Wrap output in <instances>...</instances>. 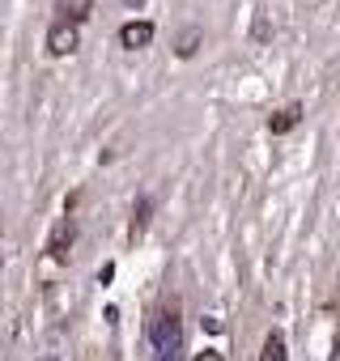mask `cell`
<instances>
[{
  "mask_svg": "<svg viewBox=\"0 0 340 361\" xmlns=\"http://www.w3.org/2000/svg\"><path fill=\"white\" fill-rule=\"evenodd\" d=\"M149 340H153L158 361H179L183 327H179V315H175V310H166V315H158V319H153V327H149Z\"/></svg>",
  "mask_w": 340,
  "mask_h": 361,
  "instance_id": "obj_1",
  "label": "cell"
},
{
  "mask_svg": "<svg viewBox=\"0 0 340 361\" xmlns=\"http://www.w3.org/2000/svg\"><path fill=\"white\" fill-rule=\"evenodd\" d=\"M77 43H81V34H77L72 21H52V30H47V52L52 56H72Z\"/></svg>",
  "mask_w": 340,
  "mask_h": 361,
  "instance_id": "obj_2",
  "label": "cell"
},
{
  "mask_svg": "<svg viewBox=\"0 0 340 361\" xmlns=\"http://www.w3.org/2000/svg\"><path fill=\"white\" fill-rule=\"evenodd\" d=\"M149 43H153V21L136 17V21L119 26V47H124V52H140V47H149Z\"/></svg>",
  "mask_w": 340,
  "mask_h": 361,
  "instance_id": "obj_3",
  "label": "cell"
},
{
  "mask_svg": "<svg viewBox=\"0 0 340 361\" xmlns=\"http://www.w3.org/2000/svg\"><path fill=\"white\" fill-rule=\"evenodd\" d=\"M298 124H302V102H289V107L273 111V119H268V132H273V136H285V132H294Z\"/></svg>",
  "mask_w": 340,
  "mask_h": 361,
  "instance_id": "obj_4",
  "label": "cell"
},
{
  "mask_svg": "<svg viewBox=\"0 0 340 361\" xmlns=\"http://www.w3.org/2000/svg\"><path fill=\"white\" fill-rule=\"evenodd\" d=\"M94 13V0H56V21H85Z\"/></svg>",
  "mask_w": 340,
  "mask_h": 361,
  "instance_id": "obj_5",
  "label": "cell"
},
{
  "mask_svg": "<svg viewBox=\"0 0 340 361\" xmlns=\"http://www.w3.org/2000/svg\"><path fill=\"white\" fill-rule=\"evenodd\" d=\"M72 238H77L72 221H60V226H56V234H52V243H47V255H52V259H64V251L72 247Z\"/></svg>",
  "mask_w": 340,
  "mask_h": 361,
  "instance_id": "obj_6",
  "label": "cell"
},
{
  "mask_svg": "<svg viewBox=\"0 0 340 361\" xmlns=\"http://www.w3.org/2000/svg\"><path fill=\"white\" fill-rule=\"evenodd\" d=\"M196 52H200V30H196V26L179 30V34H175V56H179V60H191Z\"/></svg>",
  "mask_w": 340,
  "mask_h": 361,
  "instance_id": "obj_7",
  "label": "cell"
},
{
  "mask_svg": "<svg viewBox=\"0 0 340 361\" xmlns=\"http://www.w3.org/2000/svg\"><path fill=\"white\" fill-rule=\"evenodd\" d=\"M259 361H285V340H281V331H273L268 340H264V357Z\"/></svg>",
  "mask_w": 340,
  "mask_h": 361,
  "instance_id": "obj_8",
  "label": "cell"
},
{
  "mask_svg": "<svg viewBox=\"0 0 340 361\" xmlns=\"http://www.w3.org/2000/svg\"><path fill=\"white\" fill-rule=\"evenodd\" d=\"M268 34H273V30H268V21H259V26H251V39H259V43L268 39Z\"/></svg>",
  "mask_w": 340,
  "mask_h": 361,
  "instance_id": "obj_9",
  "label": "cell"
},
{
  "mask_svg": "<svg viewBox=\"0 0 340 361\" xmlns=\"http://www.w3.org/2000/svg\"><path fill=\"white\" fill-rule=\"evenodd\" d=\"M196 361H222V353H213V349H204V353H200Z\"/></svg>",
  "mask_w": 340,
  "mask_h": 361,
  "instance_id": "obj_10",
  "label": "cell"
},
{
  "mask_svg": "<svg viewBox=\"0 0 340 361\" xmlns=\"http://www.w3.org/2000/svg\"><path fill=\"white\" fill-rule=\"evenodd\" d=\"M39 361H56V357H39Z\"/></svg>",
  "mask_w": 340,
  "mask_h": 361,
  "instance_id": "obj_11",
  "label": "cell"
}]
</instances>
